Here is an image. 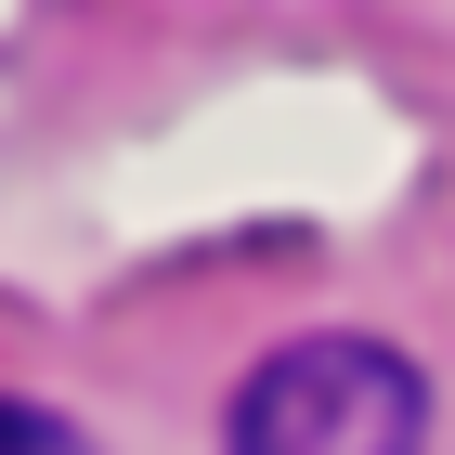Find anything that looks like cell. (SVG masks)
<instances>
[{
  "instance_id": "6da1fadb",
  "label": "cell",
  "mask_w": 455,
  "mask_h": 455,
  "mask_svg": "<svg viewBox=\"0 0 455 455\" xmlns=\"http://www.w3.org/2000/svg\"><path fill=\"white\" fill-rule=\"evenodd\" d=\"M429 390L390 339H286L235 390V455H417Z\"/></svg>"
},
{
  "instance_id": "7a4b0ae2",
  "label": "cell",
  "mask_w": 455,
  "mask_h": 455,
  "mask_svg": "<svg viewBox=\"0 0 455 455\" xmlns=\"http://www.w3.org/2000/svg\"><path fill=\"white\" fill-rule=\"evenodd\" d=\"M0 455H92V443H78L52 403H0Z\"/></svg>"
}]
</instances>
